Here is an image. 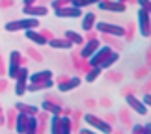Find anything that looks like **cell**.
I'll list each match as a JSON object with an SVG mask.
<instances>
[{
	"instance_id": "cell-5",
	"label": "cell",
	"mask_w": 151,
	"mask_h": 134,
	"mask_svg": "<svg viewBox=\"0 0 151 134\" xmlns=\"http://www.w3.org/2000/svg\"><path fill=\"white\" fill-rule=\"evenodd\" d=\"M56 15L58 17H78L80 15V9L78 8H73V9H58Z\"/></svg>"
},
{
	"instance_id": "cell-16",
	"label": "cell",
	"mask_w": 151,
	"mask_h": 134,
	"mask_svg": "<svg viewBox=\"0 0 151 134\" xmlns=\"http://www.w3.org/2000/svg\"><path fill=\"white\" fill-rule=\"evenodd\" d=\"M52 47H62V49H69L71 47V43H67V41H50Z\"/></svg>"
},
{
	"instance_id": "cell-20",
	"label": "cell",
	"mask_w": 151,
	"mask_h": 134,
	"mask_svg": "<svg viewBox=\"0 0 151 134\" xmlns=\"http://www.w3.org/2000/svg\"><path fill=\"white\" fill-rule=\"evenodd\" d=\"M140 6H144V8H146V6H149V0H140Z\"/></svg>"
},
{
	"instance_id": "cell-18",
	"label": "cell",
	"mask_w": 151,
	"mask_h": 134,
	"mask_svg": "<svg viewBox=\"0 0 151 134\" xmlns=\"http://www.w3.org/2000/svg\"><path fill=\"white\" fill-rule=\"evenodd\" d=\"M142 104H144V106H149V104H151V101H149V95H144V99H142Z\"/></svg>"
},
{
	"instance_id": "cell-6",
	"label": "cell",
	"mask_w": 151,
	"mask_h": 134,
	"mask_svg": "<svg viewBox=\"0 0 151 134\" xmlns=\"http://www.w3.org/2000/svg\"><path fill=\"white\" fill-rule=\"evenodd\" d=\"M26 37L28 39H32L34 43H37V45H45L47 41H45V37H41V36H37L36 32H32V30H26Z\"/></svg>"
},
{
	"instance_id": "cell-7",
	"label": "cell",
	"mask_w": 151,
	"mask_h": 134,
	"mask_svg": "<svg viewBox=\"0 0 151 134\" xmlns=\"http://www.w3.org/2000/svg\"><path fill=\"white\" fill-rule=\"evenodd\" d=\"M78 84H80V80L78 78H73V80H69V84H60L58 88H60L62 91H67V90H71V88H77Z\"/></svg>"
},
{
	"instance_id": "cell-19",
	"label": "cell",
	"mask_w": 151,
	"mask_h": 134,
	"mask_svg": "<svg viewBox=\"0 0 151 134\" xmlns=\"http://www.w3.org/2000/svg\"><path fill=\"white\" fill-rule=\"evenodd\" d=\"M56 127H58V121H56V118H54V119H52V132H56V130H58Z\"/></svg>"
},
{
	"instance_id": "cell-12",
	"label": "cell",
	"mask_w": 151,
	"mask_h": 134,
	"mask_svg": "<svg viewBox=\"0 0 151 134\" xmlns=\"http://www.w3.org/2000/svg\"><path fill=\"white\" fill-rule=\"evenodd\" d=\"M91 21H93V15L88 13V15L84 17V22H82V28H84V30H90V28H91Z\"/></svg>"
},
{
	"instance_id": "cell-15",
	"label": "cell",
	"mask_w": 151,
	"mask_h": 134,
	"mask_svg": "<svg viewBox=\"0 0 151 134\" xmlns=\"http://www.w3.org/2000/svg\"><path fill=\"white\" fill-rule=\"evenodd\" d=\"M101 71H103V69H101V67H95V69H93V71H90V73H88V77H86V80H88V82H91V80H93V78H95V77H97V75H99V73H101Z\"/></svg>"
},
{
	"instance_id": "cell-3",
	"label": "cell",
	"mask_w": 151,
	"mask_h": 134,
	"mask_svg": "<svg viewBox=\"0 0 151 134\" xmlns=\"http://www.w3.org/2000/svg\"><path fill=\"white\" fill-rule=\"evenodd\" d=\"M138 19H140V32H142V36H147L149 30H147V22H149V15H147V11L146 9H140V13H138Z\"/></svg>"
},
{
	"instance_id": "cell-8",
	"label": "cell",
	"mask_w": 151,
	"mask_h": 134,
	"mask_svg": "<svg viewBox=\"0 0 151 134\" xmlns=\"http://www.w3.org/2000/svg\"><path fill=\"white\" fill-rule=\"evenodd\" d=\"M97 28H99V30H106V32H114V34H123V28L106 26V24H103V22H99V24H97Z\"/></svg>"
},
{
	"instance_id": "cell-17",
	"label": "cell",
	"mask_w": 151,
	"mask_h": 134,
	"mask_svg": "<svg viewBox=\"0 0 151 134\" xmlns=\"http://www.w3.org/2000/svg\"><path fill=\"white\" fill-rule=\"evenodd\" d=\"M65 36H67L69 39H73V41H77V43L80 41V36H78V34H77V32H67V34H65Z\"/></svg>"
},
{
	"instance_id": "cell-11",
	"label": "cell",
	"mask_w": 151,
	"mask_h": 134,
	"mask_svg": "<svg viewBox=\"0 0 151 134\" xmlns=\"http://www.w3.org/2000/svg\"><path fill=\"white\" fill-rule=\"evenodd\" d=\"M95 47H97V43H95V41H91L90 45H86L84 49H82V56H84V58L91 56V49H95Z\"/></svg>"
},
{
	"instance_id": "cell-4",
	"label": "cell",
	"mask_w": 151,
	"mask_h": 134,
	"mask_svg": "<svg viewBox=\"0 0 151 134\" xmlns=\"http://www.w3.org/2000/svg\"><path fill=\"white\" fill-rule=\"evenodd\" d=\"M127 102H129L132 108H136V112H138V114H146V106H144L142 102H138V101H136V99L132 97V95L127 97Z\"/></svg>"
},
{
	"instance_id": "cell-9",
	"label": "cell",
	"mask_w": 151,
	"mask_h": 134,
	"mask_svg": "<svg viewBox=\"0 0 151 134\" xmlns=\"http://www.w3.org/2000/svg\"><path fill=\"white\" fill-rule=\"evenodd\" d=\"M50 77V71H39L36 75H32L30 77V82H37V80H41V78H49Z\"/></svg>"
},
{
	"instance_id": "cell-13",
	"label": "cell",
	"mask_w": 151,
	"mask_h": 134,
	"mask_svg": "<svg viewBox=\"0 0 151 134\" xmlns=\"http://www.w3.org/2000/svg\"><path fill=\"white\" fill-rule=\"evenodd\" d=\"M108 52H110V49H108V47H103V49L99 50V54H97L95 58H91V63H93V65H97V60H99L101 56H104V54H108Z\"/></svg>"
},
{
	"instance_id": "cell-1",
	"label": "cell",
	"mask_w": 151,
	"mask_h": 134,
	"mask_svg": "<svg viewBox=\"0 0 151 134\" xmlns=\"http://www.w3.org/2000/svg\"><path fill=\"white\" fill-rule=\"evenodd\" d=\"M37 24H39L37 19H24V21H17V22H9V24H6V30H21V28L30 30V28H36Z\"/></svg>"
},
{
	"instance_id": "cell-10",
	"label": "cell",
	"mask_w": 151,
	"mask_h": 134,
	"mask_svg": "<svg viewBox=\"0 0 151 134\" xmlns=\"http://www.w3.org/2000/svg\"><path fill=\"white\" fill-rule=\"evenodd\" d=\"M103 8H104V9H112V11H123V9H125L121 4H110V6H108V4H101V9H103Z\"/></svg>"
},
{
	"instance_id": "cell-14",
	"label": "cell",
	"mask_w": 151,
	"mask_h": 134,
	"mask_svg": "<svg viewBox=\"0 0 151 134\" xmlns=\"http://www.w3.org/2000/svg\"><path fill=\"white\" fill-rule=\"evenodd\" d=\"M116 60H118V54H112V56H110L106 62H103V63H101V69H106L108 65H112V63H114Z\"/></svg>"
},
{
	"instance_id": "cell-2",
	"label": "cell",
	"mask_w": 151,
	"mask_h": 134,
	"mask_svg": "<svg viewBox=\"0 0 151 134\" xmlns=\"http://www.w3.org/2000/svg\"><path fill=\"white\" fill-rule=\"evenodd\" d=\"M86 121H88L90 125H93L97 130H103V132H110V127L106 123H103V121H99L97 118H93V115H86Z\"/></svg>"
}]
</instances>
